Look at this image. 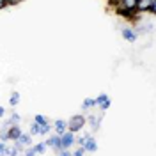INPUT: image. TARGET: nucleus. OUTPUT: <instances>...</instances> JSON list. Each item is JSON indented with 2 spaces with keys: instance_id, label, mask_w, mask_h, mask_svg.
<instances>
[{
  "instance_id": "nucleus-1",
  "label": "nucleus",
  "mask_w": 156,
  "mask_h": 156,
  "mask_svg": "<svg viewBox=\"0 0 156 156\" xmlns=\"http://www.w3.org/2000/svg\"><path fill=\"white\" fill-rule=\"evenodd\" d=\"M85 124H87V117L85 115H82V114L73 115L68 121V131H71V133H78V131H82V129L85 128Z\"/></svg>"
},
{
  "instance_id": "nucleus-2",
  "label": "nucleus",
  "mask_w": 156,
  "mask_h": 156,
  "mask_svg": "<svg viewBox=\"0 0 156 156\" xmlns=\"http://www.w3.org/2000/svg\"><path fill=\"white\" fill-rule=\"evenodd\" d=\"M75 140H76L75 133H71V131H64V133L60 135V146H62V149H69V147L75 146Z\"/></svg>"
},
{
  "instance_id": "nucleus-3",
  "label": "nucleus",
  "mask_w": 156,
  "mask_h": 156,
  "mask_svg": "<svg viewBox=\"0 0 156 156\" xmlns=\"http://www.w3.org/2000/svg\"><path fill=\"white\" fill-rule=\"evenodd\" d=\"M44 144H46V147H50V149H53L55 153H58V151H62V146H60V135H50L46 140H44Z\"/></svg>"
},
{
  "instance_id": "nucleus-4",
  "label": "nucleus",
  "mask_w": 156,
  "mask_h": 156,
  "mask_svg": "<svg viewBox=\"0 0 156 156\" xmlns=\"http://www.w3.org/2000/svg\"><path fill=\"white\" fill-rule=\"evenodd\" d=\"M29 146H32V135L30 133H21L18 140H14V147L18 151H21V147H29Z\"/></svg>"
},
{
  "instance_id": "nucleus-5",
  "label": "nucleus",
  "mask_w": 156,
  "mask_h": 156,
  "mask_svg": "<svg viewBox=\"0 0 156 156\" xmlns=\"http://www.w3.org/2000/svg\"><path fill=\"white\" fill-rule=\"evenodd\" d=\"M94 99H96V107L101 108V112H107L108 108H110V105H112L108 94H105V92H101V94H99L98 98H94Z\"/></svg>"
},
{
  "instance_id": "nucleus-6",
  "label": "nucleus",
  "mask_w": 156,
  "mask_h": 156,
  "mask_svg": "<svg viewBox=\"0 0 156 156\" xmlns=\"http://www.w3.org/2000/svg\"><path fill=\"white\" fill-rule=\"evenodd\" d=\"M23 131H21V128L18 126V124H14V126H9V129L5 131V136H7V140H18L20 138V135H21Z\"/></svg>"
},
{
  "instance_id": "nucleus-7",
  "label": "nucleus",
  "mask_w": 156,
  "mask_h": 156,
  "mask_svg": "<svg viewBox=\"0 0 156 156\" xmlns=\"http://www.w3.org/2000/svg\"><path fill=\"white\" fill-rule=\"evenodd\" d=\"M122 39L128 41V43H135L136 39H138V32H136L135 29L126 27V29H122Z\"/></svg>"
},
{
  "instance_id": "nucleus-8",
  "label": "nucleus",
  "mask_w": 156,
  "mask_h": 156,
  "mask_svg": "<svg viewBox=\"0 0 156 156\" xmlns=\"http://www.w3.org/2000/svg\"><path fill=\"white\" fill-rule=\"evenodd\" d=\"M51 128L55 129L57 135H62L64 131H68V121H64V119H57V121H53Z\"/></svg>"
},
{
  "instance_id": "nucleus-9",
  "label": "nucleus",
  "mask_w": 156,
  "mask_h": 156,
  "mask_svg": "<svg viewBox=\"0 0 156 156\" xmlns=\"http://www.w3.org/2000/svg\"><path fill=\"white\" fill-rule=\"evenodd\" d=\"M83 149H85V153H96L98 151V142L94 140V136L90 135L87 138V142L83 144Z\"/></svg>"
},
{
  "instance_id": "nucleus-10",
  "label": "nucleus",
  "mask_w": 156,
  "mask_h": 156,
  "mask_svg": "<svg viewBox=\"0 0 156 156\" xmlns=\"http://www.w3.org/2000/svg\"><path fill=\"white\" fill-rule=\"evenodd\" d=\"M87 124L92 128V131H98V129H99V126H101V117H98V115H89V117H87Z\"/></svg>"
},
{
  "instance_id": "nucleus-11",
  "label": "nucleus",
  "mask_w": 156,
  "mask_h": 156,
  "mask_svg": "<svg viewBox=\"0 0 156 156\" xmlns=\"http://www.w3.org/2000/svg\"><path fill=\"white\" fill-rule=\"evenodd\" d=\"M96 107V99L94 98H87V99H83V103H82V108L83 110H90V108Z\"/></svg>"
},
{
  "instance_id": "nucleus-12",
  "label": "nucleus",
  "mask_w": 156,
  "mask_h": 156,
  "mask_svg": "<svg viewBox=\"0 0 156 156\" xmlns=\"http://www.w3.org/2000/svg\"><path fill=\"white\" fill-rule=\"evenodd\" d=\"M34 122H36L37 126H46V124H50V121L44 115H41V114H37V115L34 117Z\"/></svg>"
},
{
  "instance_id": "nucleus-13",
  "label": "nucleus",
  "mask_w": 156,
  "mask_h": 156,
  "mask_svg": "<svg viewBox=\"0 0 156 156\" xmlns=\"http://www.w3.org/2000/svg\"><path fill=\"white\" fill-rule=\"evenodd\" d=\"M32 147H34L36 154H44V153H46V149H48L44 142H39V144H36V146H32Z\"/></svg>"
},
{
  "instance_id": "nucleus-14",
  "label": "nucleus",
  "mask_w": 156,
  "mask_h": 156,
  "mask_svg": "<svg viewBox=\"0 0 156 156\" xmlns=\"http://www.w3.org/2000/svg\"><path fill=\"white\" fill-rule=\"evenodd\" d=\"M20 121H21V117H20V114H16V112H14V114L11 115V119L7 121V124H5V126H7V128H9V126H14V124H18Z\"/></svg>"
},
{
  "instance_id": "nucleus-15",
  "label": "nucleus",
  "mask_w": 156,
  "mask_h": 156,
  "mask_svg": "<svg viewBox=\"0 0 156 156\" xmlns=\"http://www.w3.org/2000/svg\"><path fill=\"white\" fill-rule=\"evenodd\" d=\"M18 103H20V94H18V92H12L11 98H9V105H11V107H16Z\"/></svg>"
},
{
  "instance_id": "nucleus-16",
  "label": "nucleus",
  "mask_w": 156,
  "mask_h": 156,
  "mask_svg": "<svg viewBox=\"0 0 156 156\" xmlns=\"http://www.w3.org/2000/svg\"><path fill=\"white\" fill-rule=\"evenodd\" d=\"M9 154V147L5 146V142L0 140V156H7Z\"/></svg>"
},
{
  "instance_id": "nucleus-17",
  "label": "nucleus",
  "mask_w": 156,
  "mask_h": 156,
  "mask_svg": "<svg viewBox=\"0 0 156 156\" xmlns=\"http://www.w3.org/2000/svg\"><path fill=\"white\" fill-rule=\"evenodd\" d=\"M90 135H82V136H78L76 140H75V144H78V146L80 147H83V144H85V142H87V138Z\"/></svg>"
},
{
  "instance_id": "nucleus-18",
  "label": "nucleus",
  "mask_w": 156,
  "mask_h": 156,
  "mask_svg": "<svg viewBox=\"0 0 156 156\" xmlns=\"http://www.w3.org/2000/svg\"><path fill=\"white\" fill-rule=\"evenodd\" d=\"M85 154H87V153H85V149H83V147H80V146H78V149H75V151L71 153V156H85Z\"/></svg>"
},
{
  "instance_id": "nucleus-19",
  "label": "nucleus",
  "mask_w": 156,
  "mask_h": 156,
  "mask_svg": "<svg viewBox=\"0 0 156 156\" xmlns=\"http://www.w3.org/2000/svg\"><path fill=\"white\" fill-rule=\"evenodd\" d=\"M39 129H41V126H37L36 122H32L30 124V135H39Z\"/></svg>"
},
{
  "instance_id": "nucleus-20",
  "label": "nucleus",
  "mask_w": 156,
  "mask_h": 156,
  "mask_svg": "<svg viewBox=\"0 0 156 156\" xmlns=\"http://www.w3.org/2000/svg\"><path fill=\"white\" fill-rule=\"evenodd\" d=\"M18 154H20V151H18V149H16L14 146L9 147V154H7V156H18Z\"/></svg>"
},
{
  "instance_id": "nucleus-21",
  "label": "nucleus",
  "mask_w": 156,
  "mask_h": 156,
  "mask_svg": "<svg viewBox=\"0 0 156 156\" xmlns=\"http://www.w3.org/2000/svg\"><path fill=\"white\" fill-rule=\"evenodd\" d=\"M25 156H37V154H36V151H34V147H32V146H29V149L25 151Z\"/></svg>"
},
{
  "instance_id": "nucleus-22",
  "label": "nucleus",
  "mask_w": 156,
  "mask_h": 156,
  "mask_svg": "<svg viewBox=\"0 0 156 156\" xmlns=\"http://www.w3.org/2000/svg\"><path fill=\"white\" fill-rule=\"evenodd\" d=\"M57 156H71V151L69 149H62V151H58Z\"/></svg>"
},
{
  "instance_id": "nucleus-23",
  "label": "nucleus",
  "mask_w": 156,
  "mask_h": 156,
  "mask_svg": "<svg viewBox=\"0 0 156 156\" xmlns=\"http://www.w3.org/2000/svg\"><path fill=\"white\" fill-rule=\"evenodd\" d=\"M4 2H5V7H7V5H16V4H20L21 0H4Z\"/></svg>"
},
{
  "instance_id": "nucleus-24",
  "label": "nucleus",
  "mask_w": 156,
  "mask_h": 156,
  "mask_svg": "<svg viewBox=\"0 0 156 156\" xmlns=\"http://www.w3.org/2000/svg\"><path fill=\"white\" fill-rule=\"evenodd\" d=\"M4 115H5V108H4V107H0V119H2Z\"/></svg>"
},
{
  "instance_id": "nucleus-25",
  "label": "nucleus",
  "mask_w": 156,
  "mask_h": 156,
  "mask_svg": "<svg viewBox=\"0 0 156 156\" xmlns=\"http://www.w3.org/2000/svg\"><path fill=\"white\" fill-rule=\"evenodd\" d=\"M2 7H5V2H4V0H0V9H2Z\"/></svg>"
},
{
  "instance_id": "nucleus-26",
  "label": "nucleus",
  "mask_w": 156,
  "mask_h": 156,
  "mask_svg": "<svg viewBox=\"0 0 156 156\" xmlns=\"http://www.w3.org/2000/svg\"><path fill=\"white\" fill-rule=\"evenodd\" d=\"M149 2H151V4H156V0H149Z\"/></svg>"
},
{
  "instance_id": "nucleus-27",
  "label": "nucleus",
  "mask_w": 156,
  "mask_h": 156,
  "mask_svg": "<svg viewBox=\"0 0 156 156\" xmlns=\"http://www.w3.org/2000/svg\"><path fill=\"white\" fill-rule=\"evenodd\" d=\"M0 136H2V129H0Z\"/></svg>"
}]
</instances>
